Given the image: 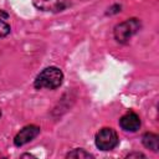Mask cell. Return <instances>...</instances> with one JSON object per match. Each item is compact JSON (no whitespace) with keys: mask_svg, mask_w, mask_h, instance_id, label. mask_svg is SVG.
<instances>
[{"mask_svg":"<svg viewBox=\"0 0 159 159\" xmlns=\"http://www.w3.org/2000/svg\"><path fill=\"white\" fill-rule=\"evenodd\" d=\"M0 116H1V109H0Z\"/></svg>","mask_w":159,"mask_h":159,"instance_id":"8fae6325","label":"cell"},{"mask_svg":"<svg viewBox=\"0 0 159 159\" xmlns=\"http://www.w3.org/2000/svg\"><path fill=\"white\" fill-rule=\"evenodd\" d=\"M34 5L42 11H61L65 7V0H32Z\"/></svg>","mask_w":159,"mask_h":159,"instance_id":"8992f818","label":"cell"},{"mask_svg":"<svg viewBox=\"0 0 159 159\" xmlns=\"http://www.w3.org/2000/svg\"><path fill=\"white\" fill-rule=\"evenodd\" d=\"M118 144V135L112 128H103L96 134V145L101 150H111Z\"/></svg>","mask_w":159,"mask_h":159,"instance_id":"3957f363","label":"cell"},{"mask_svg":"<svg viewBox=\"0 0 159 159\" xmlns=\"http://www.w3.org/2000/svg\"><path fill=\"white\" fill-rule=\"evenodd\" d=\"M9 32H10V26H9L5 21H2V20L0 19V37L6 36Z\"/></svg>","mask_w":159,"mask_h":159,"instance_id":"9c48e42d","label":"cell"},{"mask_svg":"<svg viewBox=\"0 0 159 159\" xmlns=\"http://www.w3.org/2000/svg\"><path fill=\"white\" fill-rule=\"evenodd\" d=\"M143 144L152 149L153 152H158L159 149V137L157 134H153V133H145L143 135Z\"/></svg>","mask_w":159,"mask_h":159,"instance_id":"52a82bcc","label":"cell"},{"mask_svg":"<svg viewBox=\"0 0 159 159\" xmlns=\"http://www.w3.org/2000/svg\"><path fill=\"white\" fill-rule=\"evenodd\" d=\"M132 157H140V158H144V155L140 154V153H133V154H129V155H128V158H132Z\"/></svg>","mask_w":159,"mask_h":159,"instance_id":"30bf717a","label":"cell"},{"mask_svg":"<svg viewBox=\"0 0 159 159\" xmlns=\"http://www.w3.org/2000/svg\"><path fill=\"white\" fill-rule=\"evenodd\" d=\"M140 27V22L137 19H128L114 29V37L118 42H127Z\"/></svg>","mask_w":159,"mask_h":159,"instance_id":"7a4b0ae2","label":"cell"},{"mask_svg":"<svg viewBox=\"0 0 159 159\" xmlns=\"http://www.w3.org/2000/svg\"><path fill=\"white\" fill-rule=\"evenodd\" d=\"M39 133H40V128L39 127H36V125H26L16 134V137L14 139V143H15V145L21 147V145L31 142L35 137L39 135Z\"/></svg>","mask_w":159,"mask_h":159,"instance_id":"277c9868","label":"cell"},{"mask_svg":"<svg viewBox=\"0 0 159 159\" xmlns=\"http://www.w3.org/2000/svg\"><path fill=\"white\" fill-rule=\"evenodd\" d=\"M67 158H76V159H82V158H92V154L84 152L83 149H75L67 154Z\"/></svg>","mask_w":159,"mask_h":159,"instance_id":"ba28073f","label":"cell"},{"mask_svg":"<svg viewBox=\"0 0 159 159\" xmlns=\"http://www.w3.org/2000/svg\"><path fill=\"white\" fill-rule=\"evenodd\" d=\"M62 80H63V75L60 68L47 67L42 72H40L34 84L37 89H41V88L53 89V88H57L62 83Z\"/></svg>","mask_w":159,"mask_h":159,"instance_id":"6da1fadb","label":"cell"},{"mask_svg":"<svg viewBox=\"0 0 159 159\" xmlns=\"http://www.w3.org/2000/svg\"><path fill=\"white\" fill-rule=\"evenodd\" d=\"M119 124H120L122 129H124L127 132H137L140 127V119L134 112H128L127 114H124L120 118Z\"/></svg>","mask_w":159,"mask_h":159,"instance_id":"5b68a950","label":"cell"}]
</instances>
